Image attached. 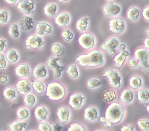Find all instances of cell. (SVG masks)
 <instances>
[{"mask_svg":"<svg viewBox=\"0 0 149 131\" xmlns=\"http://www.w3.org/2000/svg\"><path fill=\"white\" fill-rule=\"evenodd\" d=\"M46 94L50 100L57 101L64 98L66 94V91L61 84L54 82L48 84Z\"/></svg>","mask_w":149,"mask_h":131,"instance_id":"3","label":"cell"},{"mask_svg":"<svg viewBox=\"0 0 149 131\" xmlns=\"http://www.w3.org/2000/svg\"><path fill=\"white\" fill-rule=\"evenodd\" d=\"M141 84L142 82L139 77L134 76L130 79V86L133 89H137L141 86Z\"/></svg>","mask_w":149,"mask_h":131,"instance_id":"34","label":"cell"},{"mask_svg":"<svg viewBox=\"0 0 149 131\" xmlns=\"http://www.w3.org/2000/svg\"><path fill=\"white\" fill-rule=\"evenodd\" d=\"M103 98L105 101L111 102L116 99L117 96L115 91L113 90H108L104 92L103 94Z\"/></svg>","mask_w":149,"mask_h":131,"instance_id":"28","label":"cell"},{"mask_svg":"<svg viewBox=\"0 0 149 131\" xmlns=\"http://www.w3.org/2000/svg\"><path fill=\"white\" fill-rule=\"evenodd\" d=\"M66 72L71 77L75 78L78 76V72L76 66L74 65H70L68 67V69L66 70Z\"/></svg>","mask_w":149,"mask_h":131,"instance_id":"36","label":"cell"},{"mask_svg":"<svg viewBox=\"0 0 149 131\" xmlns=\"http://www.w3.org/2000/svg\"><path fill=\"white\" fill-rule=\"evenodd\" d=\"M57 10V6L54 3H50L47 4L44 7L45 14L49 17H54L56 15Z\"/></svg>","mask_w":149,"mask_h":131,"instance_id":"26","label":"cell"},{"mask_svg":"<svg viewBox=\"0 0 149 131\" xmlns=\"http://www.w3.org/2000/svg\"><path fill=\"white\" fill-rule=\"evenodd\" d=\"M8 21V13L6 10H0V24L6 23Z\"/></svg>","mask_w":149,"mask_h":131,"instance_id":"42","label":"cell"},{"mask_svg":"<svg viewBox=\"0 0 149 131\" xmlns=\"http://www.w3.org/2000/svg\"><path fill=\"white\" fill-rule=\"evenodd\" d=\"M129 55V52L127 50L122 51L114 57V61L115 63L114 67L116 69L121 68L125 61L126 57Z\"/></svg>","mask_w":149,"mask_h":131,"instance_id":"15","label":"cell"},{"mask_svg":"<svg viewBox=\"0 0 149 131\" xmlns=\"http://www.w3.org/2000/svg\"><path fill=\"white\" fill-rule=\"evenodd\" d=\"M21 29L23 31H27L33 28L34 22L33 19L30 17L25 16L23 17L19 22Z\"/></svg>","mask_w":149,"mask_h":131,"instance_id":"14","label":"cell"},{"mask_svg":"<svg viewBox=\"0 0 149 131\" xmlns=\"http://www.w3.org/2000/svg\"><path fill=\"white\" fill-rule=\"evenodd\" d=\"M129 64L132 67H136L138 64V61L136 58L131 59L129 61Z\"/></svg>","mask_w":149,"mask_h":131,"instance_id":"48","label":"cell"},{"mask_svg":"<svg viewBox=\"0 0 149 131\" xmlns=\"http://www.w3.org/2000/svg\"><path fill=\"white\" fill-rule=\"evenodd\" d=\"M124 115L123 107L117 103L111 104L106 109L105 112V123L109 127L112 126V124L120 122Z\"/></svg>","mask_w":149,"mask_h":131,"instance_id":"2","label":"cell"},{"mask_svg":"<svg viewBox=\"0 0 149 131\" xmlns=\"http://www.w3.org/2000/svg\"><path fill=\"white\" fill-rule=\"evenodd\" d=\"M149 38H146V40H145L144 43V44L145 47L146 48H147V49H149Z\"/></svg>","mask_w":149,"mask_h":131,"instance_id":"53","label":"cell"},{"mask_svg":"<svg viewBox=\"0 0 149 131\" xmlns=\"http://www.w3.org/2000/svg\"><path fill=\"white\" fill-rule=\"evenodd\" d=\"M78 43L84 49H88L94 47L95 45V38L90 33H84L79 37Z\"/></svg>","mask_w":149,"mask_h":131,"instance_id":"7","label":"cell"},{"mask_svg":"<svg viewBox=\"0 0 149 131\" xmlns=\"http://www.w3.org/2000/svg\"><path fill=\"white\" fill-rule=\"evenodd\" d=\"M17 8L20 12L29 14L34 8V3L30 2L29 0H22L18 3Z\"/></svg>","mask_w":149,"mask_h":131,"instance_id":"13","label":"cell"},{"mask_svg":"<svg viewBox=\"0 0 149 131\" xmlns=\"http://www.w3.org/2000/svg\"><path fill=\"white\" fill-rule=\"evenodd\" d=\"M7 3L10 4H15L18 0H5Z\"/></svg>","mask_w":149,"mask_h":131,"instance_id":"54","label":"cell"},{"mask_svg":"<svg viewBox=\"0 0 149 131\" xmlns=\"http://www.w3.org/2000/svg\"><path fill=\"white\" fill-rule=\"evenodd\" d=\"M88 86L90 88H94L101 85V82L97 79H91L87 82Z\"/></svg>","mask_w":149,"mask_h":131,"instance_id":"43","label":"cell"},{"mask_svg":"<svg viewBox=\"0 0 149 131\" xmlns=\"http://www.w3.org/2000/svg\"><path fill=\"white\" fill-rule=\"evenodd\" d=\"M125 48H126V46H125V45L123 44H121L119 45V48L120 50H125Z\"/></svg>","mask_w":149,"mask_h":131,"instance_id":"55","label":"cell"},{"mask_svg":"<svg viewBox=\"0 0 149 131\" xmlns=\"http://www.w3.org/2000/svg\"><path fill=\"white\" fill-rule=\"evenodd\" d=\"M134 128V125H132L129 126H123L121 128V130L122 131H133Z\"/></svg>","mask_w":149,"mask_h":131,"instance_id":"49","label":"cell"},{"mask_svg":"<svg viewBox=\"0 0 149 131\" xmlns=\"http://www.w3.org/2000/svg\"><path fill=\"white\" fill-rule=\"evenodd\" d=\"M134 56L135 58L138 61L139 66L148 72L149 67L148 52L144 48H140L135 51Z\"/></svg>","mask_w":149,"mask_h":131,"instance_id":"4","label":"cell"},{"mask_svg":"<svg viewBox=\"0 0 149 131\" xmlns=\"http://www.w3.org/2000/svg\"><path fill=\"white\" fill-rule=\"evenodd\" d=\"M149 8L148 6H147L143 10V12H142V15H143V17L148 22L149 21Z\"/></svg>","mask_w":149,"mask_h":131,"instance_id":"47","label":"cell"},{"mask_svg":"<svg viewBox=\"0 0 149 131\" xmlns=\"http://www.w3.org/2000/svg\"><path fill=\"white\" fill-rule=\"evenodd\" d=\"M38 129L41 131H52V127L47 123H41L39 124Z\"/></svg>","mask_w":149,"mask_h":131,"instance_id":"44","label":"cell"},{"mask_svg":"<svg viewBox=\"0 0 149 131\" xmlns=\"http://www.w3.org/2000/svg\"><path fill=\"white\" fill-rule=\"evenodd\" d=\"M97 116V111L94 107H88L84 110V118L85 120L88 121L94 120L96 118Z\"/></svg>","mask_w":149,"mask_h":131,"instance_id":"20","label":"cell"},{"mask_svg":"<svg viewBox=\"0 0 149 131\" xmlns=\"http://www.w3.org/2000/svg\"><path fill=\"white\" fill-rule=\"evenodd\" d=\"M107 1H110V0H107Z\"/></svg>","mask_w":149,"mask_h":131,"instance_id":"61","label":"cell"},{"mask_svg":"<svg viewBox=\"0 0 149 131\" xmlns=\"http://www.w3.org/2000/svg\"><path fill=\"white\" fill-rule=\"evenodd\" d=\"M59 57L50 58L48 61L47 66L49 68L54 70V76L56 78L60 77L61 76V72L63 71L64 67L63 66H61L58 65L57 61L60 60Z\"/></svg>","mask_w":149,"mask_h":131,"instance_id":"12","label":"cell"},{"mask_svg":"<svg viewBox=\"0 0 149 131\" xmlns=\"http://www.w3.org/2000/svg\"><path fill=\"white\" fill-rule=\"evenodd\" d=\"M62 36L64 38V40L69 42L73 38L74 34L71 31L67 29L63 31L62 33Z\"/></svg>","mask_w":149,"mask_h":131,"instance_id":"40","label":"cell"},{"mask_svg":"<svg viewBox=\"0 0 149 131\" xmlns=\"http://www.w3.org/2000/svg\"><path fill=\"white\" fill-rule=\"evenodd\" d=\"M149 29H147V30H146V34H147V36H149Z\"/></svg>","mask_w":149,"mask_h":131,"instance_id":"57","label":"cell"},{"mask_svg":"<svg viewBox=\"0 0 149 131\" xmlns=\"http://www.w3.org/2000/svg\"><path fill=\"white\" fill-rule=\"evenodd\" d=\"M15 90L11 87H7L4 90L3 95L6 99L12 100L15 97Z\"/></svg>","mask_w":149,"mask_h":131,"instance_id":"31","label":"cell"},{"mask_svg":"<svg viewBox=\"0 0 149 131\" xmlns=\"http://www.w3.org/2000/svg\"><path fill=\"white\" fill-rule=\"evenodd\" d=\"M8 33L15 38H18L19 36L18 26L15 24H13L9 26Z\"/></svg>","mask_w":149,"mask_h":131,"instance_id":"32","label":"cell"},{"mask_svg":"<svg viewBox=\"0 0 149 131\" xmlns=\"http://www.w3.org/2000/svg\"><path fill=\"white\" fill-rule=\"evenodd\" d=\"M103 76L108 78L109 84L114 88H118L121 86L122 78L116 71L112 70H107L103 74Z\"/></svg>","mask_w":149,"mask_h":131,"instance_id":"5","label":"cell"},{"mask_svg":"<svg viewBox=\"0 0 149 131\" xmlns=\"http://www.w3.org/2000/svg\"><path fill=\"white\" fill-rule=\"evenodd\" d=\"M16 91L21 95H25L30 92L32 88L30 83L27 79H21L16 84Z\"/></svg>","mask_w":149,"mask_h":131,"instance_id":"11","label":"cell"},{"mask_svg":"<svg viewBox=\"0 0 149 131\" xmlns=\"http://www.w3.org/2000/svg\"><path fill=\"white\" fill-rule=\"evenodd\" d=\"M17 115L21 119L26 118L29 116V112L28 110L24 107H20L17 111Z\"/></svg>","mask_w":149,"mask_h":131,"instance_id":"37","label":"cell"},{"mask_svg":"<svg viewBox=\"0 0 149 131\" xmlns=\"http://www.w3.org/2000/svg\"><path fill=\"white\" fill-rule=\"evenodd\" d=\"M6 65V60L5 56L2 53H0V68H5Z\"/></svg>","mask_w":149,"mask_h":131,"instance_id":"46","label":"cell"},{"mask_svg":"<svg viewBox=\"0 0 149 131\" xmlns=\"http://www.w3.org/2000/svg\"><path fill=\"white\" fill-rule=\"evenodd\" d=\"M58 1L60 2H66L68 1L69 0H58Z\"/></svg>","mask_w":149,"mask_h":131,"instance_id":"58","label":"cell"},{"mask_svg":"<svg viewBox=\"0 0 149 131\" xmlns=\"http://www.w3.org/2000/svg\"><path fill=\"white\" fill-rule=\"evenodd\" d=\"M100 121L102 122H104V123H105L106 120H105V118L103 117H101V118H100Z\"/></svg>","mask_w":149,"mask_h":131,"instance_id":"56","label":"cell"},{"mask_svg":"<svg viewBox=\"0 0 149 131\" xmlns=\"http://www.w3.org/2000/svg\"><path fill=\"white\" fill-rule=\"evenodd\" d=\"M35 115L38 120L40 121L46 120L47 115V111L44 107H38L35 111Z\"/></svg>","mask_w":149,"mask_h":131,"instance_id":"22","label":"cell"},{"mask_svg":"<svg viewBox=\"0 0 149 131\" xmlns=\"http://www.w3.org/2000/svg\"><path fill=\"white\" fill-rule=\"evenodd\" d=\"M137 125L140 129L143 131H148L149 129V121L147 120H140L137 122Z\"/></svg>","mask_w":149,"mask_h":131,"instance_id":"39","label":"cell"},{"mask_svg":"<svg viewBox=\"0 0 149 131\" xmlns=\"http://www.w3.org/2000/svg\"><path fill=\"white\" fill-rule=\"evenodd\" d=\"M53 126H54V131H61L62 129V127L57 123H54Z\"/></svg>","mask_w":149,"mask_h":131,"instance_id":"50","label":"cell"},{"mask_svg":"<svg viewBox=\"0 0 149 131\" xmlns=\"http://www.w3.org/2000/svg\"><path fill=\"white\" fill-rule=\"evenodd\" d=\"M77 62L83 67H95L104 63L103 56L98 50L92 51L88 54L81 55L77 58Z\"/></svg>","mask_w":149,"mask_h":131,"instance_id":"1","label":"cell"},{"mask_svg":"<svg viewBox=\"0 0 149 131\" xmlns=\"http://www.w3.org/2000/svg\"><path fill=\"white\" fill-rule=\"evenodd\" d=\"M103 11L106 17L115 16L117 15L121 10L119 5L112 2H110L103 6Z\"/></svg>","mask_w":149,"mask_h":131,"instance_id":"8","label":"cell"},{"mask_svg":"<svg viewBox=\"0 0 149 131\" xmlns=\"http://www.w3.org/2000/svg\"><path fill=\"white\" fill-rule=\"evenodd\" d=\"M57 115L59 118L60 123L62 124H65L69 119V110L66 107L59 108L57 111Z\"/></svg>","mask_w":149,"mask_h":131,"instance_id":"18","label":"cell"},{"mask_svg":"<svg viewBox=\"0 0 149 131\" xmlns=\"http://www.w3.org/2000/svg\"><path fill=\"white\" fill-rule=\"evenodd\" d=\"M119 42L115 38H109L105 43L101 45V48L103 50L107 51L111 55L116 54V48L118 46Z\"/></svg>","mask_w":149,"mask_h":131,"instance_id":"10","label":"cell"},{"mask_svg":"<svg viewBox=\"0 0 149 131\" xmlns=\"http://www.w3.org/2000/svg\"><path fill=\"white\" fill-rule=\"evenodd\" d=\"M70 17L69 15L66 12H61L58 14L55 19L56 24L60 27L66 26L69 22Z\"/></svg>","mask_w":149,"mask_h":131,"instance_id":"16","label":"cell"},{"mask_svg":"<svg viewBox=\"0 0 149 131\" xmlns=\"http://www.w3.org/2000/svg\"><path fill=\"white\" fill-rule=\"evenodd\" d=\"M25 44L27 47H30V49H38L45 44V42L42 41L41 37L36 35H30L26 40Z\"/></svg>","mask_w":149,"mask_h":131,"instance_id":"9","label":"cell"},{"mask_svg":"<svg viewBox=\"0 0 149 131\" xmlns=\"http://www.w3.org/2000/svg\"><path fill=\"white\" fill-rule=\"evenodd\" d=\"M149 106L148 105V106H147V107H146V110H147V111H148V112H149Z\"/></svg>","mask_w":149,"mask_h":131,"instance_id":"59","label":"cell"},{"mask_svg":"<svg viewBox=\"0 0 149 131\" xmlns=\"http://www.w3.org/2000/svg\"><path fill=\"white\" fill-rule=\"evenodd\" d=\"M149 92L147 90H142L137 93V98L141 102L146 101L149 99Z\"/></svg>","mask_w":149,"mask_h":131,"instance_id":"35","label":"cell"},{"mask_svg":"<svg viewBox=\"0 0 149 131\" xmlns=\"http://www.w3.org/2000/svg\"><path fill=\"white\" fill-rule=\"evenodd\" d=\"M1 99H0V103H1Z\"/></svg>","mask_w":149,"mask_h":131,"instance_id":"60","label":"cell"},{"mask_svg":"<svg viewBox=\"0 0 149 131\" xmlns=\"http://www.w3.org/2000/svg\"><path fill=\"white\" fill-rule=\"evenodd\" d=\"M120 98L123 103L129 104L133 100V92L132 91L128 89L124 90L120 95Z\"/></svg>","mask_w":149,"mask_h":131,"instance_id":"23","label":"cell"},{"mask_svg":"<svg viewBox=\"0 0 149 131\" xmlns=\"http://www.w3.org/2000/svg\"><path fill=\"white\" fill-rule=\"evenodd\" d=\"M6 58L9 63H14L18 60L19 56L14 50L10 49L6 52Z\"/></svg>","mask_w":149,"mask_h":131,"instance_id":"29","label":"cell"},{"mask_svg":"<svg viewBox=\"0 0 149 131\" xmlns=\"http://www.w3.org/2000/svg\"><path fill=\"white\" fill-rule=\"evenodd\" d=\"M8 80L7 77L6 76H1L0 77V81L2 84L6 83Z\"/></svg>","mask_w":149,"mask_h":131,"instance_id":"52","label":"cell"},{"mask_svg":"<svg viewBox=\"0 0 149 131\" xmlns=\"http://www.w3.org/2000/svg\"><path fill=\"white\" fill-rule=\"evenodd\" d=\"M51 49L54 53H55V54H58V53H60L61 51V48L59 44H54L52 45Z\"/></svg>","mask_w":149,"mask_h":131,"instance_id":"45","label":"cell"},{"mask_svg":"<svg viewBox=\"0 0 149 131\" xmlns=\"http://www.w3.org/2000/svg\"><path fill=\"white\" fill-rule=\"evenodd\" d=\"M47 70L44 65L36 66L33 70V76L36 78H42L46 77Z\"/></svg>","mask_w":149,"mask_h":131,"instance_id":"24","label":"cell"},{"mask_svg":"<svg viewBox=\"0 0 149 131\" xmlns=\"http://www.w3.org/2000/svg\"><path fill=\"white\" fill-rule=\"evenodd\" d=\"M68 131H85V129L81 125L77 123L71 124L68 128Z\"/></svg>","mask_w":149,"mask_h":131,"instance_id":"41","label":"cell"},{"mask_svg":"<svg viewBox=\"0 0 149 131\" xmlns=\"http://www.w3.org/2000/svg\"><path fill=\"white\" fill-rule=\"evenodd\" d=\"M36 33L39 36H43L45 33H50L52 31L51 25L46 22L37 23L36 24Z\"/></svg>","mask_w":149,"mask_h":131,"instance_id":"17","label":"cell"},{"mask_svg":"<svg viewBox=\"0 0 149 131\" xmlns=\"http://www.w3.org/2000/svg\"><path fill=\"white\" fill-rule=\"evenodd\" d=\"M15 72L19 77H26L29 74L30 71L29 66L26 65L20 64L16 67Z\"/></svg>","mask_w":149,"mask_h":131,"instance_id":"21","label":"cell"},{"mask_svg":"<svg viewBox=\"0 0 149 131\" xmlns=\"http://www.w3.org/2000/svg\"><path fill=\"white\" fill-rule=\"evenodd\" d=\"M26 126H27L26 123L19 121H15L9 125L10 129L13 131H22Z\"/></svg>","mask_w":149,"mask_h":131,"instance_id":"30","label":"cell"},{"mask_svg":"<svg viewBox=\"0 0 149 131\" xmlns=\"http://www.w3.org/2000/svg\"><path fill=\"white\" fill-rule=\"evenodd\" d=\"M84 97L80 94H74L70 96L69 100V105L72 108H77L81 107Z\"/></svg>","mask_w":149,"mask_h":131,"instance_id":"19","label":"cell"},{"mask_svg":"<svg viewBox=\"0 0 149 131\" xmlns=\"http://www.w3.org/2000/svg\"><path fill=\"white\" fill-rule=\"evenodd\" d=\"M6 41L3 39H0V52H1L4 49Z\"/></svg>","mask_w":149,"mask_h":131,"instance_id":"51","label":"cell"},{"mask_svg":"<svg viewBox=\"0 0 149 131\" xmlns=\"http://www.w3.org/2000/svg\"><path fill=\"white\" fill-rule=\"evenodd\" d=\"M89 22V18L87 17L80 18L76 23L77 29L80 32L84 31L87 29Z\"/></svg>","mask_w":149,"mask_h":131,"instance_id":"25","label":"cell"},{"mask_svg":"<svg viewBox=\"0 0 149 131\" xmlns=\"http://www.w3.org/2000/svg\"><path fill=\"white\" fill-rule=\"evenodd\" d=\"M109 27L110 31L116 34L122 33L125 29V24L123 19L116 17L109 22Z\"/></svg>","mask_w":149,"mask_h":131,"instance_id":"6","label":"cell"},{"mask_svg":"<svg viewBox=\"0 0 149 131\" xmlns=\"http://www.w3.org/2000/svg\"><path fill=\"white\" fill-rule=\"evenodd\" d=\"M140 15L139 10L136 7H131L127 12V17L131 21H136Z\"/></svg>","mask_w":149,"mask_h":131,"instance_id":"27","label":"cell"},{"mask_svg":"<svg viewBox=\"0 0 149 131\" xmlns=\"http://www.w3.org/2000/svg\"><path fill=\"white\" fill-rule=\"evenodd\" d=\"M24 102L25 104L28 106L31 107L36 102L35 97L31 94H29L26 95L24 97Z\"/></svg>","mask_w":149,"mask_h":131,"instance_id":"38","label":"cell"},{"mask_svg":"<svg viewBox=\"0 0 149 131\" xmlns=\"http://www.w3.org/2000/svg\"><path fill=\"white\" fill-rule=\"evenodd\" d=\"M32 88L38 94H42L44 92L45 86L43 83L40 81L34 82L32 85Z\"/></svg>","mask_w":149,"mask_h":131,"instance_id":"33","label":"cell"}]
</instances>
